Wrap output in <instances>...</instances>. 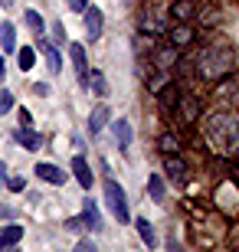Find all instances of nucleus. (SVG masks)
<instances>
[{"instance_id": "obj_1", "label": "nucleus", "mask_w": 239, "mask_h": 252, "mask_svg": "<svg viewBox=\"0 0 239 252\" xmlns=\"http://www.w3.org/2000/svg\"><path fill=\"white\" fill-rule=\"evenodd\" d=\"M206 138H210V144H216L220 154L239 151V115L213 112L210 118H206Z\"/></svg>"}, {"instance_id": "obj_2", "label": "nucleus", "mask_w": 239, "mask_h": 252, "mask_svg": "<svg viewBox=\"0 0 239 252\" xmlns=\"http://www.w3.org/2000/svg\"><path fill=\"white\" fill-rule=\"evenodd\" d=\"M197 75H203L206 82H220L223 75H230L236 69V56H233V49H220V46H206L197 56Z\"/></svg>"}, {"instance_id": "obj_3", "label": "nucleus", "mask_w": 239, "mask_h": 252, "mask_svg": "<svg viewBox=\"0 0 239 252\" xmlns=\"http://www.w3.org/2000/svg\"><path fill=\"white\" fill-rule=\"evenodd\" d=\"M105 203H108V210L115 213V220L118 223H128L131 213H128V196H125V190H121L118 180H105Z\"/></svg>"}, {"instance_id": "obj_4", "label": "nucleus", "mask_w": 239, "mask_h": 252, "mask_svg": "<svg viewBox=\"0 0 239 252\" xmlns=\"http://www.w3.org/2000/svg\"><path fill=\"white\" fill-rule=\"evenodd\" d=\"M82 20H85V33H89V43L92 39H99L102 36V10L99 7H85V13H82Z\"/></svg>"}, {"instance_id": "obj_5", "label": "nucleus", "mask_w": 239, "mask_h": 252, "mask_svg": "<svg viewBox=\"0 0 239 252\" xmlns=\"http://www.w3.org/2000/svg\"><path fill=\"white\" fill-rule=\"evenodd\" d=\"M111 122V108L108 105H95L89 115V134H102V128Z\"/></svg>"}, {"instance_id": "obj_6", "label": "nucleus", "mask_w": 239, "mask_h": 252, "mask_svg": "<svg viewBox=\"0 0 239 252\" xmlns=\"http://www.w3.org/2000/svg\"><path fill=\"white\" fill-rule=\"evenodd\" d=\"M174 108L180 112V122L184 125H193L197 118H200V102H197V98H177Z\"/></svg>"}, {"instance_id": "obj_7", "label": "nucleus", "mask_w": 239, "mask_h": 252, "mask_svg": "<svg viewBox=\"0 0 239 252\" xmlns=\"http://www.w3.org/2000/svg\"><path fill=\"white\" fill-rule=\"evenodd\" d=\"M164 167H167V177L174 180L177 187H184V184H187V164H184L180 158H177V154H171V158H167Z\"/></svg>"}, {"instance_id": "obj_8", "label": "nucleus", "mask_w": 239, "mask_h": 252, "mask_svg": "<svg viewBox=\"0 0 239 252\" xmlns=\"http://www.w3.org/2000/svg\"><path fill=\"white\" fill-rule=\"evenodd\" d=\"M36 177H39V180H46V184L63 187V184H66V170H59L56 164H36Z\"/></svg>"}, {"instance_id": "obj_9", "label": "nucleus", "mask_w": 239, "mask_h": 252, "mask_svg": "<svg viewBox=\"0 0 239 252\" xmlns=\"http://www.w3.org/2000/svg\"><path fill=\"white\" fill-rule=\"evenodd\" d=\"M72 174H75V180L82 184V190H89L92 187V167H89V160L79 154V158L72 160Z\"/></svg>"}, {"instance_id": "obj_10", "label": "nucleus", "mask_w": 239, "mask_h": 252, "mask_svg": "<svg viewBox=\"0 0 239 252\" xmlns=\"http://www.w3.org/2000/svg\"><path fill=\"white\" fill-rule=\"evenodd\" d=\"M69 59H72L75 72H79V82H85L89 69H85V46H82V43H72V46H69Z\"/></svg>"}, {"instance_id": "obj_11", "label": "nucleus", "mask_w": 239, "mask_h": 252, "mask_svg": "<svg viewBox=\"0 0 239 252\" xmlns=\"http://www.w3.org/2000/svg\"><path fill=\"white\" fill-rule=\"evenodd\" d=\"M177 59H180L177 46H167V49H157V53H154V65L161 69V72H167L171 65H177Z\"/></svg>"}, {"instance_id": "obj_12", "label": "nucleus", "mask_w": 239, "mask_h": 252, "mask_svg": "<svg viewBox=\"0 0 239 252\" xmlns=\"http://www.w3.org/2000/svg\"><path fill=\"white\" fill-rule=\"evenodd\" d=\"M135 229H138V236H141V243H144L147 249H157V246H161V243H157V233H154V226L147 223L144 216H138V223H135Z\"/></svg>"}, {"instance_id": "obj_13", "label": "nucleus", "mask_w": 239, "mask_h": 252, "mask_svg": "<svg viewBox=\"0 0 239 252\" xmlns=\"http://www.w3.org/2000/svg\"><path fill=\"white\" fill-rule=\"evenodd\" d=\"M82 85H85V89H92V92L99 95V98H105V95H108V79H105L102 72H89Z\"/></svg>"}, {"instance_id": "obj_14", "label": "nucleus", "mask_w": 239, "mask_h": 252, "mask_svg": "<svg viewBox=\"0 0 239 252\" xmlns=\"http://www.w3.org/2000/svg\"><path fill=\"white\" fill-rule=\"evenodd\" d=\"M0 46L7 49V53H13V49H17V27H13L10 20H3V23H0Z\"/></svg>"}, {"instance_id": "obj_15", "label": "nucleus", "mask_w": 239, "mask_h": 252, "mask_svg": "<svg viewBox=\"0 0 239 252\" xmlns=\"http://www.w3.org/2000/svg\"><path fill=\"white\" fill-rule=\"evenodd\" d=\"M147 190H151V200H154V203H161V206L167 203V190H164V177H161V174H151Z\"/></svg>"}, {"instance_id": "obj_16", "label": "nucleus", "mask_w": 239, "mask_h": 252, "mask_svg": "<svg viewBox=\"0 0 239 252\" xmlns=\"http://www.w3.org/2000/svg\"><path fill=\"white\" fill-rule=\"evenodd\" d=\"M36 46L43 49V53H46V65H49V72H59V69H63V63H59V49H56L53 43H49V39H39Z\"/></svg>"}, {"instance_id": "obj_17", "label": "nucleus", "mask_w": 239, "mask_h": 252, "mask_svg": "<svg viewBox=\"0 0 239 252\" xmlns=\"http://www.w3.org/2000/svg\"><path fill=\"white\" fill-rule=\"evenodd\" d=\"M115 138H118V148H131L135 131H131V122H128V118H118V122H115Z\"/></svg>"}, {"instance_id": "obj_18", "label": "nucleus", "mask_w": 239, "mask_h": 252, "mask_svg": "<svg viewBox=\"0 0 239 252\" xmlns=\"http://www.w3.org/2000/svg\"><path fill=\"white\" fill-rule=\"evenodd\" d=\"M13 138H17V144H20V148H27V151H36L39 144H43V138H39L36 131H30V128L17 131V134H13Z\"/></svg>"}, {"instance_id": "obj_19", "label": "nucleus", "mask_w": 239, "mask_h": 252, "mask_svg": "<svg viewBox=\"0 0 239 252\" xmlns=\"http://www.w3.org/2000/svg\"><path fill=\"white\" fill-rule=\"evenodd\" d=\"M82 223L89 226V229H99V226H102L99 206H95V200H89V196H85V216H82Z\"/></svg>"}, {"instance_id": "obj_20", "label": "nucleus", "mask_w": 239, "mask_h": 252, "mask_svg": "<svg viewBox=\"0 0 239 252\" xmlns=\"http://www.w3.org/2000/svg\"><path fill=\"white\" fill-rule=\"evenodd\" d=\"M193 39V33H190V27H187V23H180V27H174L171 30V46H187V43H190Z\"/></svg>"}, {"instance_id": "obj_21", "label": "nucleus", "mask_w": 239, "mask_h": 252, "mask_svg": "<svg viewBox=\"0 0 239 252\" xmlns=\"http://www.w3.org/2000/svg\"><path fill=\"white\" fill-rule=\"evenodd\" d=\"M20 236H23V229H20L17 223H13V226H3V229H0V246H7V243H20Z\"/></svg>"}, {"instance_id": "obj_22", "label": "nucleus", "mask_w": 239, "mask_h": 252, "mask_svg": "<svg viewBox=\"0 0 239 252\" xmlns=\"http://www.w3.org/2000/svg\"><path fill=\"white\" fill-rule=\"evenodd\" d=\"M164 85H171V82H167V72H161V69H157V72L151 75V79H147V89H151L154 95L164 92Z\"/></svg>"}, {"instance_id": "obj_23", "label": "nucleus", "mask_w": 239, "mask_h": 252, "mask_svg": "<svg viewBox=\"0 0 239 252\" xmlns=\"http://www.w3.org/2000/svg\"><path fill=\"white\" fill-rule=\"evenodd\" d=\"M190 17H193V7H190V3H187V0H174V20L187 23Z\"/></svg>"}, {"instance_id": "obj_24", "label": "nucleus", "mask_w": 239, "mask_h": 252, "mask_svg": "<svg viewBox=\"0 0 239 252\" xmlns=\"http://www.w3.org/2000/svg\"><path fill=\"white\" fill-rule=\"evenodd\" d=\"M17 59H20V69L27 72V69H33V63H36V49H33V46H23Z\"/></svg>"}, {"instance_id": "obj_25", "label": "nucleus", "mask_w": 239, "mask_h": 252, "mask_svg": "<svg viewBox=\"0 0 239 252\" xmlns=\"http://www.w3.org/2000/svg\"><path fill=\"white\" fill-rule=\"evenodd\" d=\"M23 20H27V27L33 30V33H43V17H39L36 10H27V17H23Z\"/></svg>"}, {"instance_id": "obj_26", "label": "nucleus", "mask_w": 239, "mask_h": 252, "mask_svg": "<svg viewBox=\"0 0 239 252\" xmlns=\"http://www.w3.org/2000/svg\"><path fill=\"white\" fill-rule=\"evenodd\" d=\"M10 108H13V92L0 89V115H10Z\"/></svg>"}, {"instance_id": "obj_27", "label": "nucleus", "mask_w": 239, "mask_h": 252, "mask_svg": "<svg viewBox=\"0 0 239 252\" xmlns=\"http://www.w3.org/2000/svg\"><path fill=\"white\" fill-rule=\"evenodd\" d=\"M161 151H164V154H177V151H180L174 134H164V138H161Z\"/></svg>"}, {"instance_id": "obj_28", "label": "nucleus", "mask_w": 239, "mask_h": 252, "mask_svg": "<svg viewBox=\"0 0 239 252\" xmlns=\"http://www.w3.org/2000/svg\"><path fill=\"white\" fill-rule=\"evenodd\" d=\"M174 105H177V89H167V95H161V108L167 112V108H174Z\"/></svg>"}, {"instance_id": "obj_29", "label": "nucleus", "mask_w": 239, "mask_h": 252, "mask_svg": "<svg viewBox=\"0 0 239 252\" xmlns=\"http://www.w3.org/2000/svg\"><path fill=\"white\" fill-rule=\"evenodd\" d=\"M23 187H27V180H23V177H10V184H7V190H13V193H20Z\"/></svg>"}, {"instance_id": "obj_30", "label": "nucleus", "mask_w": 239, "mask_h": 252, "mask_svg": "<svg viewBox=\"0 0 239 252\" xmlns=\"http://www.w3.org/2000/svg\"><path fill=\"white\" fill-rule=\"evenodd\" d=\"M53 36H56V43H63V39H66V27H63V20H59V23H53Z\"/></svg>"}, {"instance_id": "obj_31", "label": "nucleus", "mask_w": 239, "mask_h": 252, "mask_svg": "<svg viewBox=\"0 0 239 252\" xmlns=\"http://www.w3.org/2000/svg\"><path fill=\"white\" fill-rule=\"evenodd\" d=\"M69 7H72L75 13H85V7H89V0H69Z\"/></svg>"}, {"instance_id": "obj_32", "label": "nucleus", "mask_w": 239, "mask_h": 252, "mask_svg": "<svg viewBox=\"0 0 239 252\" xmlns=\"http://www.w3.org/2000/svg\"><path fill=\"white\" fill-rule=\"evenodd\" d=\"M75 252H99V249H95V243H89V239H82V243L75 246Z\"/></svg>"}, {"instance_id": "obj_33", "label": "nucleus", "mask_w": 239, "mask_h": 252, "mask_svg": "<svg viewBox=\"0 0 239 252\" xmlns=\"http://www.w3.org/2000/svg\"><path fill=\"white\" fill-rule=\"evenodd\" d=\"M20 122H23V128H30V122H33V118H30V112H27V108H20Z\"/></svg>"}, {"instance_id": "obj_34", "label": "nucleus", "mask_w": 239, "mask_h": 252, "mask_svg": "<svg viewBox=\"0 0 239 252\" xmlns=\"http://www.w3.org/2000/svg\"><path fill=\"white\" fill-rule=\"evenodd\" d=\"M167 249H171V252H187L184 246H180V243H174V239H167Z\"/></svg>"}, {"instance_id": "obj_35", "label": "nucleus", "mask_w": 239, "mask_h": 252, "mask_svg": "<svg viewBox=\"0 0 239 252\" xmlns=\"http://www.w3.org/2000/svg\"><path fill=\"white\" fill-rule=\"evenodd\" d=\"M33 92H36V95H49V89L43 82H36V85H33Z\"/></svg>"}, {"instance_id": "obj_36", "label": "nucleus", "mask_w": 239, "mask_h": 252, "mask_svg": "<svg viewBox=\"0 0 239 252\" xmlns=\"http://www.w3.org/2000/svg\"><path fill=\"white\" fill-rule=\"evenodd\" d=\"M0 252H20L17 243H7V246H0Z\"/></svg>"}, {"instance_id": "obj_37", "label": "nucleus", "mask_w": 239, "mask_h": 252, "mask_svg": "<svg viewBox=\"0 0 239 252\" xmlns=\"http://www.w3.org/2000/svg\"><path fill=\"white\" fill-rule=\"evenodd\" d=\"M0 187H3V164H0Z\"/></svg>"}, {"instance_id": "obj_38", "label": "nucleus", "mask_w": 239, "mask_h": 252, "mask_svg": "<svg viewBox=\"0 0 239 252\" xmlns=\"http://www.w3.org/2000/svg\"><path fill=\"white\" fill-rule=\"evenodd\" d=\"M10 3H13V0H0V7H10Z\"/></svg>"}, {"instance_id": "obj_39", "label": "nucleus", "mask_w": 239, "mask_h": 252, "mask_svg": "<svg viewBox=\"0 0 239 252\" xmlns=\"http://www.w3.org/2000/svg\"><path fill=\"white\" fill-rule=\"evenodd\" d=\"M0 79H3V56H0Z\"/></svg>"}]
</instances>
